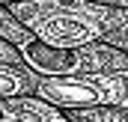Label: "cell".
Masks as SVG:
<instances>
[{
	"instance_id": "cell-1",
	"label": "cell",
	"mask_w": 128,
	"mask_h": 122,
	"mask_svg": "<svg viewBox=\"0 0 128 122\" xmlns=\"http://www.w3.org/2000/svg\"><path fill=\"white\" fill-rule=\"evenodd\" d=\"M24 60L30 62L33 68L45 72V74H72V72H78L80 66H86V54L27 42V45H24Z\"/></svg>"
},
{
	"instance_id": "cell-2",
	"label": "cell",
	"mask_w": 128,
	"mask_h": 122,
	"mask_svg": "<svg viewBox=\"0 0 128 122\" xmlns=\"http://www.w3.org/2000/svg\"><path fill=\"white\" fill-rule=\"evenodd\" d=\"M39 90L42 95L48 98V101H54V104H60V107H80V104H96L98 95L96 90H90L86 84H80V80H68V78H48V80H42L39 84Z\"/></svg>"
},
{
	"instance_id": "cell-3",
	"label": "cell",
	"mask_w": 128,
	"mask_h": 122,
	"mask_svg": "<svg viewBox=\"0 0 128 122\" xmlns=\"http://www.w3.org/2000/svg\"><path fill=\"white\" fill-rule=\"evenodd\" d=\"M42 39H48L54 48H63V45H74V42H90L96 39V27L90 21H80L74 15L68 18H54L48 21V27H42Z\"/></svg>"
},
{
	"instance_id": "cell-4",
	"label": "cell",
	"mask_w": 128,
	"mask_h": 122,
	"mask_svg": "<svg viewBox=\"0 0 128 122\" xmlns=\"http://www.w3.org/2000/svg\"><path fill=\"white\" fill-rule=\"evenodd\" d=\"M3 104H6V110H9L15 119L24 116V122H66V116H60L54 107L42 104L39 98H24V95H18V98H6Z\"/></svg>"
},
{
	"instance_id": "cell-5",
	"label": "cell",
	"mask_w": 128,
	"mask_h": 122,
	"mask_svg": "<svg viewBox=\"0 0 128 122\" xmlns=\"http://www.w3.org/2000/svg\"><path fill=\"white\" fill-rule=\"evenodd\" d=\"M27 78L21 72H9V68H0V98H18L21 92H27Z\"/></svg>"
},
{
	"instance_id": "cell-6",
	"label": "cell",
	"mask_w": 128,
	"mask_h": 122,
	"mask_svg": "<svg viewBox=\"0 0 128 122\" xmlns=\"http://www.w3.org/2000/svg\"><path fill=\"white\" fill-rule=\"evenodd\" d=\"M0 122H18L12 113H9V110H6V104H0Z\"/></svg>"
},
{
	"instance_id": "cell-7",
	"label": "cell",
	"mask_w": 128,
	"mask_h": 122,
	"mask_svg": "<svg viewBox=\"0 0 128 122\" xmlns=\"http://www.w3.org/2000/svg\"><path fill=\"white\" fill-rule=\"evenodd\" d=\"M12 57H15V54H12V51H9V48H6V45H0V62H6V60H12Z\"/></svg>"
}]
</instances>
